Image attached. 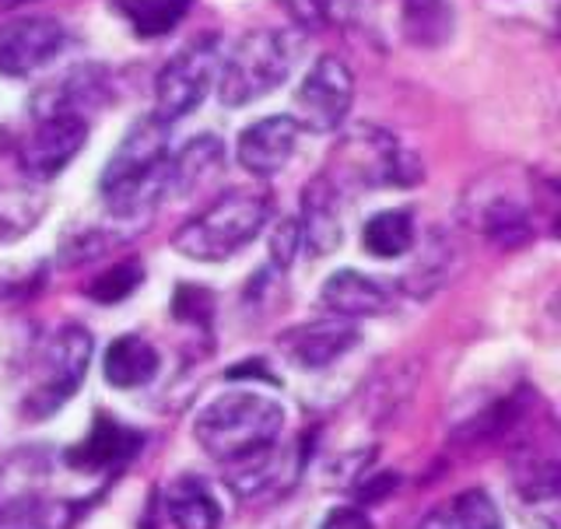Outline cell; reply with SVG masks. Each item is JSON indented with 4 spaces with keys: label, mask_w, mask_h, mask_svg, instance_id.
I'll list each match as a JSON object with an SVG mask.
<instances>
[{
    "label": "cell",
    "mask_w": 561,
    "mask_h": 529,
    "mask_svg": "<svg viewBox=\"0 0 561 529\" xmlns=\"http://www.w3.org/2000/svg\"><path fill=\"white\" fill-rule=\"evenodd\" d=\"M169 127L154 116L134 123L119 140L99 180L102 204L116 228H145L151 210L169 197Z\"/></svg>",
    "instance_id": "1"
},
{
    "label": "cell",
    "mask_w": 561,
    "mask_h": 529,
    "mask_svg": "<svg viewBox=\"0 0 561 529\" xmlns=\"http://www.w3.org/2000/svg\"><path fill=\"white\" fill-rule=\"evenodd\" d=\"M280 428H285V407L256 390L221 393L193 417V438L210 460L225 467L253 460L277 446Z\"/></svg>",
    "instance_id": "2"
},
{
    "label": "cell",
    "mask_w": 561,
    "mask_h": 529,
    "mask_svg": "<svg viewBox=\"0 0 561 529\" xmlns=\"http://www.w3.org/2000/svg\"><path fill=\"white\" fill-rule=\"evenodd\" d=\"M298 39L285 28H253L232 46L218 67V99L228 110H242L277 92L291 78Z\"/></svg>",
    "instance_id": "3"
},
{
    "label": "cell",
    "mask_w": 561,
    "mask_h": 529,
    "mask_svg": "<svg viewBox=\"0 0 561 529\" xmlns=\"http://www.w3.org/2000/svg\"><path fill=\"white\" fill-rule=\"evenodd\" d=\"M267 225V197L253 189H232L204 207L197 218H190L172 245L175 253L197 263H225L239 250H245Z\"/></svg>",
    "instance_id": "4"
},
{
    "label": "cell",
    "mask_w": 561,
    "mask_h": 529,
    "mask_svg": "<svg viewBox=\"0 0 561 529\" xmlns=\"http://www.w3.org/2000/svg\"><path fill=\"white\" fill-rule=\"evenodd\" d=\"M92 333L78 323H64L49 333V341L35 350L28 365V382L22 390V414L43 421L57 414L78 393L92 361Z\"/></svg>",
    "instance_id": "5"
},
{
    "label": "cell",
    "mask_w": 561,
    "mask_h": 529,
    "mask_svg": "<svg viewBox=\"0 0 561 529\" xmlns=\"http://www.w3.org/2000/svg\"><path fill=\"white\" fill-rule=\"evenodd\" d=\"M75 508L49 491V456L14 449L0 460V529H67Z\"/></svg>",
    "instance_id": "6"
},
{
    "label": "cell",
    "mask_w": 561,
    "mask_h": 529,
    "mask_svg": "<svg viewBox=\"0 0 561 529\" xmlns=\"http://www.w3.org/2000/svg\"><path fill=\"white\" fill-rule=\"evenodd\" d=\"M221 67V46L215 35L190 43L162 67V74L154 81V119H162L165 127L175 119L190 116L207 99L210 84L218 78Z\"/></svg>",
    "instance_id": "7"
},
{
    "label": "cell",
    "mask_w": 561,
    "mask_h": 529,
    "mask_svg": "<svg viewBox=\"0 0 561 529\" xmlns=\"http://www.w3.org/2000/svg\"><path fill=\"white\" fill-rule=\"evenodd\" d=\"M351 102H355V74L341 57L323 53L309 67L302 84L295 88L291 119L298 123V130L333 134L347 119Z\"/></svg>",
    "instance_id": "8"
},
{
    "label": "cell",
    "mask_w": 561,
    "mask_h": 529,
    "mask_svg": "<svg viewBox=\"0 0 561 529\" xmlns=\"http://www.w3.org/2000/svg\"><path fill=\"white\" fill-rule=\"evenodd\" d=\"M341 165V172L365 186H414L425 175L417 158L397 145V137L373 127H362L344 140Z\"/></svg>",
    "instance_id": "9"
},
{
    "label": "cell",
    "mask_w": 561,
    "mask_h": 529,
    "mask_svg": "<svg viewBox=\"0 0 561 529\" xmlns=\"http://www.w3.org/2000/svg\"><path fill=\"white\" fill-rule=\"evenodd\" d=\"M88 140V123L75 113H46L35 123V130L18 148V169L32 183H49L81 154Z\"/></svg>",
    "instance_id": "10"
},
{
    "label": "cell",
    "mask_w": 561,
    "mask_h": 529,
    "mask_svg": "<svg viewBox=\"0 0 561 529\" xmlns=\"http://www.w3.org/2000/svg\"><path fill=\"white\" fill-rule=\"evenodd\" d=\"M467 218L484 239H491L499 250H516V245L534 239V215L516 189L502 186L499 180H484L478 193L467 197Z\"/></svg>",
    "instance_id": "11"
},
{
    "label": "cell",
    "mask_w": 561,
    "mask_h": 529,
    "mask_svg": "<svg viewBox=\"0 0 561 529\" xmlns=\"http://www.w3.org/2000/svg\"><path fill=\"white\" fill-rule=\"evenodd\" d=\"M67 46L57 18H18L0 25V78H28L53 64Z\"/></svg>",
    "instance_id": "12"
},
{
    "label": "cell",
    "mask_w": 561,
    "mask_h": 529,
    "mask_svg": "<svg viewBox=\"0 0 561 529\" xmlns=\"http://www.w3.org/2000/svg\"><path fill=\"white\" fill-rule=\"evenodd\" d=\"M358 344V330L347 320H320V323H302L288 333H280V355H285L295 368L302 372H320V368L344 358L351 347Z\"/></svg>",
    "instance_id": "13"
},
{
    "label": "cell",
    "mask_w": 561,
    "mask_h": 529,
    "mask_svg": "<svg viewBox=\"0 0 561 529\" xmlns=\"http://www.w3.org/2000/svg\"><path fill=\"white\" fill-rule=\"evenodd\" d=\"M295 148H298V123L291 116H267L239 134L236 158L256 180H271V175L288 169Z\"/></svg>",
    "instance_id": "14"
},
{
    "label": "cell",
    "mask_w": 561,
    "mask_h": 529,
    "mask_svg": "<svg viewBox=\"0 0 561 529\" xmlns=\"http://www.w3.org/2000/svg\"><path fill=\"white\" fill-rule=\"evenodd\" d=\"M145 446V435L123 425L119 417H105L99 414L92 432H88L78 446H70L64 452V463L78 473H105L116 470L119 463H127L137 449Z\"/></svg>",
    "instance_id": "15"
},
{
    "label": "cell",
    "mask_w": 561,
    "mask_h": 529,
    "mask_svg": "<svg viewBox=\"0 0 561 529\" xmlns=\"http://www.w3.org/2000/svg\"><path fill=\"white\" fill-rule=\"evenodd\" d=\"M390 288L379 277L362 271H337L323 280L320 302L341 320H358V315H382L390 312Z\"/></svg>",
    "instance_id": "16"
},
{
    "label": "cell",
    "mask_w": 561,
    "mask_h": 529,
    "mask_svg": "<svg viewBox=\"0 0 561 529\" xmlns=\"http://www.w3.org/2000/svg\"><path fill=\"white\" fill-rule=\"evenodd\" d=\"M337 189L320 175L312 180L302 193V221H298V235H302V245L312 256H327L341 245L344 232H341V218H337Z\"/></svg>",
    "instance_id": "17"
},
{
    "label": "cell",
    "mask_w": 561,
    "mask_h": 529,
    "mask_svg": "<svg viewBox=\"0 0 561 529\" xmlns=\"http://www.w3.org/2000/svg\"><path fill=\"white\" fill-rule=\"evenodd\" d=\"M225 165V145L215 134L193 137L183 151L169 154V197H190Z\"/></svg>",
    "instance_id": "18"
},
{
    "label": "cell",
    "mask_w": 561,
    "mask_h": 529,
    "mask_svg": "<svg viewBox=\"0 0 561 529\" xmlns=\"http://www.w3.org/2000/svg\"><path fill=\"white\" fill-rule=\"evenodd\" d=\"M165 516L175 529H218L221 526V505L210 495V487L193 478V473H180L165 484Z\"/></svg>",
    "instance_id": "19"
},
{
    "label": "cell",
    "mask_w": 561,
    "mask_h": 529,
    "mask_svg": "<svg viewBox=\"0 0 561 529\" xmlns=\"http://www.w3.org/2000/svg\"><path fill=\"white\" fill-rule=\"evenodd\" d=\"M158 350L151 347V341L137 337V333H123L110 344L102 361V376L116 390H140L158 376Z\"/></svg>",
    "instance_id": "20"
},
{
    "label": "cell",
    "mask_w": 561,
    "mask_h": 529,
    "mask_svg": "<svg viewBox=\"0 0 561 529\" xmlns=\"http://www.w3.org/2000/svg\"><path fill=\"white\" fill-rule=\"evenodd\" d=\"M414 529H502V513L488 491L473 487L435 505Z\"/></svg>",
    "instance_id": "21"
},
{
    "label": "cell",
    "mask_w": 561,
    "mask_h": 529,
    "mask_svg": "<svg viewBox=\"0 0 561 529\" xmlns=\"http://www.w3.org/2000/svg\"><path fill=\"white\" fill-rule=\"evenodd\" d=\"M400 25L414 46L435 49L453 39L456 14L449 0H400Z\"/></svg>",
    "instance_id": "22"
},
{
    "label": "cell",
    "mask_w": 561,
    "mask_h": 529,
    "mask_svg": "<svg viewBox=\"0 0 561 529\" xmlns=\"http://www.w3.org/2000/svg\"><path fill=\"white\" fill-rule=\"evenodd\" d=\"M362 250L376 260H393L414 250V221L408 210H379L362 228Z\"/></svg>",
    "instance_id": "23"
},
{
    "label": "cell",
    "mask_w": 561,
    "mask_h": 529,
    "mask_svg": "<svg viewBox=\"0 0 561 529\" xmlns=\"http://www.w3.org/2000/svg\"><path fill=\"white\" fill-rule=\"evenodd\" d=\"M113 8L127 18L134 35L140 39H158L169 35L190 14L193 0H113Z\"/></svg>",
    "instance_id": "24"
},
{
    "label": "cell",
    "mask_w": 561,
    "mask_h": 529,
    "mask_svg": "<svg viewBox=\"0 0 561 529\" xmlns=\"http://www.w3.org/2000/svg\"><path fill=\"white\" fill-rule=\"evenodd\" d=\"M46 215V193L22 189V186H0V242L22 239L32 232Z\"/></svg>",
    "instance_id": "25"
},
{
    "label": "cell",
    "mask_w": 561,
    "mask_h": 529,
    "mask_svg": "<svg viewBox=\"0 0 561 529\" xmlns=\"http://www.w3.org/2000/svg\"><path fill=\"white\" fill-rule=\"evenodd\" d=\"M277 4L306 32H320L333 22H347V14L355 11V0H277Z\"/></svg>",
    "instance_id": "26"
},
{
    "label": "cell",
    "mask_w": 561,
    "mask_h": 529,
    "mask_svg": "<svg viewBox=\"0 0 561 529\" xmlns=\"http://www.w3.org/2000/svg\"><path fill=\"white\" fill-rule=\"evenodd\" d=\"M140 280H145L140 263H116L113 271H105L102 277H95L92 285H88V298H95L102 306H113V302H123Z\"/></svg>",
    "instance_id": "27"
},
{
    "label": "cell",
    "mask_w": 561,
    "mask_h": 529,
    "mask_svg": "<svg viewBox=\"0 0 561 529\" xmlns=\"http://www.w3.org/2000/svg\"><path fill=\"white\" fill-rule=\"evenodd\" d=\"M302 250V235H298V221L288 218V221H280L274 228V235H271V260H274V267H291V260L295 253Z\"/></svg>",
    "instance_id": "28"
},
{
    "label": "cell",
    "mask_w": 561,
    "mask_h": 529,
    "mask_svg": "<svg viewBox=\"0 0 561 529\" xmlns=\"http://www.w3.org/2000/svg\"><path fill=\"white\" fill-rule=\"evenodd\" d=\"M320 529H376L362 508H333Z\"/></svg>",
    "instance_id": "29"
},
{
    "label": "cell",
    "mask_w": 561,
    "mask_h": 529,
    "mask_svg": "<svg viewBox=\"0 0 561 529\" xmlns=\"http://www.w3.org/2000/svg\"><path fill=\"white\" fill-rule=\"evenodd\" d=\"M25 280L28 277H18V274H11V271H0V302H8V298H14L18 291L25 288Z\"/></svg>",
    "instance_id": "30"
},
{
    "label": "cell",
    "mask_w": 561,
    "mask_h": 529,
    "mask_svg": "<svg viewBox=\"0 0 561 529\" xmlns=\"http://www.w3.org/2000/svg\"><path fill=\"white\" fill-rule=\"evenodd\" d=\"M28 0H0V11H11V8H22Z\"/></svg>",
    "instance_id": "31"
}]
</instances>
